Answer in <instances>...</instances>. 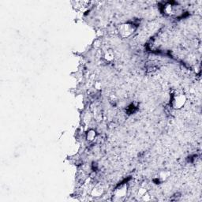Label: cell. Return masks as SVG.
Returning a JSON list of instances; mask_svg holds the SVG:
<instances>
[{
	"mask_svg": "<svg viewBox=\"0 0 202 202\" xmlns=\"http://www.w3.org/2000/svg\"><path fill=\"white\" fill-rule=\"evenodd\" d=\"M104 187L100 185H97L92 189L90 194H91L92 196H94V197H99V196H101L104 194Z\"/></svg>",
	"mask_w": 202,
	"mask_h": 202,
	"instance_id": "4",
	"label": "cell"
},
{
	"mask_svg": "<svg viewBox=\"0 0 202 202\" xmlns=\"http://www.w3.org/2000/svg\"><path fill=\"white\" fill-rule=\"evenodd\" d=\"M170 176V172L167 171H163L159 173V175L157 177V179H156V182H159V183H162V182H165L166 180L169 178Z\"/></svg>",
	"mask_w": 202,
	"mask_h": 202,
	"instance_id": "6",
	"label": "cell"
},
{
	"mask_svg": "<svg viewBox=\"0 0 202 202\" xmlns=\"http://www.w3.org/2000/svg\"><path fill=\"white\" fill-rule=\"evenodd\" d=\"M96 137H97V132L94 130L91 129L86 133V139L89 141H93L96 138Z\"/></svg>",
	"mask_w": 202,
	"mask_h": 202,
	"instance_id": "7",
	"label": "cell"
},
{
	"mask_svg": "<svg viewBox=\"0 0 202 202\" xmlns=\"http://www.w3.org/2000/svg\"><path fill=\"white\" fill-rule=\"evenodd\" d=\"M147 193V189L145 187H141L138 189V192H137V196H140V197H142L145 193Z\"/></svg>",
	"mask_w": 202,
	"mask_h": 202,
	"instance_id": "9",
	"label": "cell"
},
{
	"mask_svg": "<svg viewBox=\"0 0 202 202\" xmlns=\"http://www.w3.org/2000/svg\"><path fill=\"white\" fill-rule=\"evenodd\" d=\"M136 26L132 23H124L119 26L118 32L122 38H128L134 33Z\"/></svg>",
	"mask_w": 202,
	"mask_h": 202,
	"instance_id": "2",
	"label": "cell"
},
{
	"mask_svg": "<svg viewBox=\"0 0 202 202\" xmlns=\"http://www.w3.org/2000/svg\"><path fill=\"white\" fill-rule=\"evenodd\" d=\"M100 44H101V41H100V40H96L94 41V43H93V46H94V48H99L100 47Z\"/></svg>",
	"mask_w": 202,
	"mask_h": 202,
	"instance_id": "10",
	"label": "cell"
},
{
	"mask_svg": "<svg viewBox=\"0 0 202 202\" xmlns=\"http://www.w3.org/2000/svg\"><path fill=\"white\" fill-rule=\"evenodd\" d=\"M186 96L185 93L181 91L174 92L171 97V104L174 109L179 110L182 109L186 103Z\"/></svg>",
	"mask_w": 202,
	"mask_h": 202,
	"instance_id": "1",
	"label": "cell"
},
{
	"mask_svg": "<svg viewBox=\"0 0 202 202\" xmlns=\"http://www.w3.org/2000/svg\"><path fill=\"white\" fill-rule=\"evenodd\" d=\"M128 192V185L127 184H122V185H119L118 187L115 189V192H114V196L116 197L117 199H122L126 196Z\"/></svg>",
	"mask_w": 202,
	"mask_h": 202,
	"instance_id": "3",
	"label": "cell"
},
{
	"mask_svg": "<svg viewBox=\"0 0 202 202\" xmlns=\"http://www.w3.org/2000/svg\"><path fill=\"white\" fill-rule=\"evenodd\" d=\"M104 59L107 62H112L115 59V53L114 51L111 48H108L104 51Z\"/></svg>",
	"mask_w": 202,
	"mask_h": 202,
	"instance_id": "5",
	"label": "cell"
},
{
	"mask_svg": "<svg viewBox=\"0 0 202 202\" xmlns=\"http://www.w3.org/2000/svg\"><path fill=\"white\" fill-rule=\"evenodd\" d=\"M164 12L167 14H171L173 13V6L171 3H167L164 6Z\"/></svg>",
	"mask_w": 202,
	"mask_h": 202,
	"instance_id": "8",
	"label": "cell"
}]
</instances>
